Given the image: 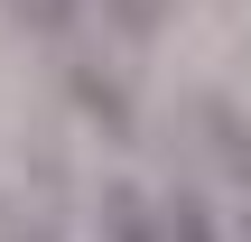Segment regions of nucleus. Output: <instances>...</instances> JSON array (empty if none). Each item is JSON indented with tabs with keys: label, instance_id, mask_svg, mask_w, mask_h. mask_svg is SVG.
I'll list each match as a JSON object with an SVG mask.
<instances>
[{
	"label": "nucleus",
	"instance_id": "7ed1b4c3",
	"mask_svg": "<svg viewBox=\"0 0 251 242\" xmlns=\"http://www.w3.org/2000/svg\"><path fill=\"white\" fill-rule=\"evenodd\" d=\"M158 215H168V242H224V224H214V205H205L196 187H177V196H168Z\"/></svg>",
	"mask_w": 251,
	"mask_h": 242
},
{
	"label": "nucleus",
	"instance_id": "20e7f679",
	"mask_svg": "<svg viewBox=\"0 0 251 242\" xmlns=\"http://www.w3.org/2000/svg\"><path fill=\"white\" fill-rule=\"evenodd\" d=\"M168 9H177V0H102V19H112L130 47H149V37L168 28Z\"/></svg>",
	"mask_w": 251,
	"mask_h": 242
},
{
	"label": "nucleus",
	"instance_id": "423d86ee",
	"mask_svg": "<svg viewBox=\"0 0 251 242\" xmlns=\"http://www.w3.org/2000/svg\"><path fill=\"white\" fill-rule=\"evenodd\" d=\"M214 140L233 149V187H242V224H233V233H224V242H251V149H242V140H233V121H214Z\"/></svg>",
	"mask_w": 251,
	"mask_h": 242
},
{
	"label": "nucleus",
	"instance_id": "f257e3e1",
	"mask_svg": "<svg viewBox=\"0 0 251 242\" xmlns=\"http://www.w3.org/2000/svg\"><path fill=\"white\" fill-rule=\"evenodd\" d=\"M93 242H168V215H158L130 177H102V196H93Z\"/></svg>",
	"mask_w": 251,
	"mask_h": 242
},
{
	"label": "nucleus",
	"instance_id": "f03ea898",
	"mask_svg": "<svg viewBox=\"0 0 251 242\" xmlns=\"http://www.w3.org/2000/svg\"><path fill=\"white\" fill-rule=\"evenodd\" d=\"M9 9V28H28V37H47V47H65L75 28H84V0H0Z\"/></svg>",
	"mask_w": 251,
	"mask_h": 242
},
{
	"label": "nucleus",
	"instance_id": "39448f33",
	"mask_svg": "<svg viewBox=\"0 0 251 242\" xmlns=\"http://www.w3.org/2000/svg\"><path fill=\"white\" fill-rule=\"evenodd\" d=\"M75 93H84V112H93L102 131H130V103H121V84H102L93 65H75Z\"/></svg>",
	"mask_w": 251,
	"mask_h": 242
}]
</instances>
